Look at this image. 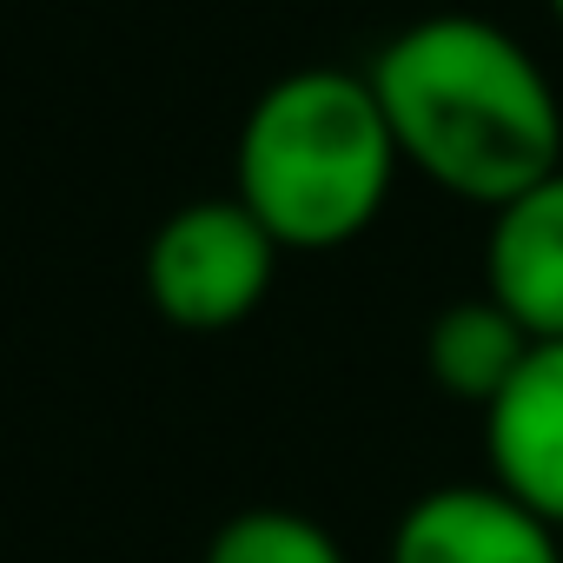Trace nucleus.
<instances>
[{
  "instance_id": "obj_4",
  "label": "nucleus",
  "mask_w": 563,
  "mask_h": 563,
  "mask_svg": "<svg viewBox=\"0 0 563 563\" xmlns=\"http://www.w3.org/2000/svg\"><path fill=\"white\" fill-rule=\"evenodd\" d=\"M385 563H563V530L484 484H438L391 523Z\"/></svg>"
},
{
  "instance_id": "obj_6",
  "label": "nucleus",
  "mask_w": 563,
  "mask_h": 563,
  "mask_svg": "<svg viewBox=\"0 0 563 563\" xmlns=\"http://www.w3.org/2000/svg\"><path fill=\"white\" fill-rule=\"evenodd\" d=\"M484 299L504 306L530 339H563V166L490 212Z\"/></svg>"
},
{
  "instance_id": "obj_8",
  "label": "nucleus",
  "mask_w": 563,
  "mask_h": 563,
  "mask_svg": "<svg viewBox=\"0 0 563 563\" xmlns=\"http://www.w3.org/2000/svg\"><path fill=\"white\" fill-rule=\"evenodd\" d=\"M199 563H345V550L306 510L252 504V510H239V517H225L212 530V543H206Z\"/></svg>"
},
{
  "instance_id": "obj_1",
  "label": "nucleus",
  "mask_w": 563,
  "mask_h": 563,
  "mask_svg": "<svg viewBox=\"0 0 563 563\" xmlns=\"http://www.w3.org/2000/svg\"><path fill=\"white\" fill-rule=\"evenodd\" d=\"M398 159L464 206H510L563 166V100L543 60L484 14H424L365 67Z\"/></svg>"
},
{
  "instance_id": "obj_7",
  "label": "nucleus",
  "mask_w": 563,
  "mask_h": 563,
  "mask_svg": "<svg viewBox=\"0 0 563 563\" xmlns=\"http://www.w3.org/2000/svg\"><path fill=\"white\" fill-rule=\"evenodd\" d=\"M530 345L537 339L504 306H490L477 292V299H457V306H444L431 319V332H424V372H431V385L444 398H464V405L484 411L517 378V365L530 358Z\"/></svg>"
},
{
  "instance_id": "obj_3",
  "label": "nucleus",
  "mask_w": 563,
  "mask_h": 563,
  "mask_svg": "<svg viewBox=\"0 0 563 563\" xmlns=\"http://www.w3.org/2000/svg\"><path fill=\"white\" fill-rule=\"evenodd\" d=\"M278 258V239L232 192L192 199L146 239V299L179 332H232L265 306Z\"/></svg>"
},
{
  "instance_id": "obj_9",
  "label": "nucleus",
  "mask_w": 563,
  "mask_h": 563,
  "mask_svg": "<svg viewBox=\"0 0 563 563\" xmlns=\"http://www.w3.org/2000/svg\"><path fill=\"white\" fill-rule=\"evenodd\" d=\"M550 21H556V27H563V0H550Z\"/></svg>"
},
{
  "instance_id": "obj_5",
  "label": "nucleus",
  "mask_w": 563,
  "mask_h": 563,
  "mask_svg": "<svg viewBox=\"0 0 563 563\" xmlns=\"http://www.w3.org/2000/svg\"><path fill=\"white\" fill-rule=\"evenodd\" d=\"M490 484L563 530V339H537L517 378L484 405Z\"/></svg>"
},
{
  "instance_id": "obj_2",
  "label": "nucleus",
  "mask_w": 563,
  "mask_h": 563,
  "mask_svg": "<svg viewBox=\"0 0 563 563\" xmlns=\"http://www.w3.org/2000/svg\"><path fill=\"white\" fill-rule=\"evenodd\" d=\"M398 140L365 74H278L232 146V199L278 239V252H339L365 239L398 186Z\"/></svg>"
}]
</instances>
